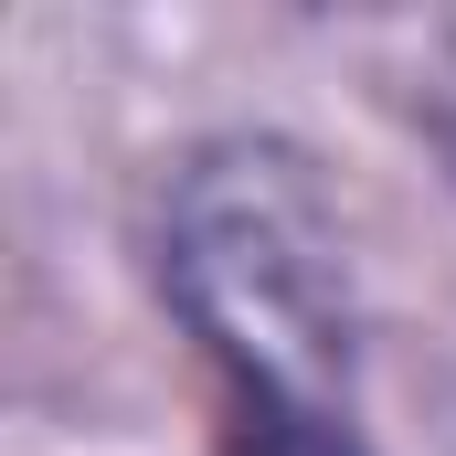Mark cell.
<instances>
[{
    "label": "cell",
    "instance_id": "obj_2",
    "mask_svg": "<svg viewBox=\"0 0 456 456\" xmlns=\"http://www.w3.org/2000/svg\"><path fill=\"white\" fill-rule=\"evenodd\" d=\"M414 127H425V149L446 159V181H456V21L425 32V64H414Z\"/></svg>",
    "mask_w": 456,
    "mask_h": 456
},
{
    "label": "cell",
    "instance_id": "obj_1",
    "mask_svg": "<svg viewBox=\"0 0 456 456\" xmlns=\"http://www.w3.org/2000/svg\"><path fill=\"white\" fill-rule=\"evenodd\" d=\"M159 297L213 371V456H371L361 287L287 138H202L159 181Z\"/></svg>",
    "mask_w": 456,
    "mask_h": 456
}]
</instances>
